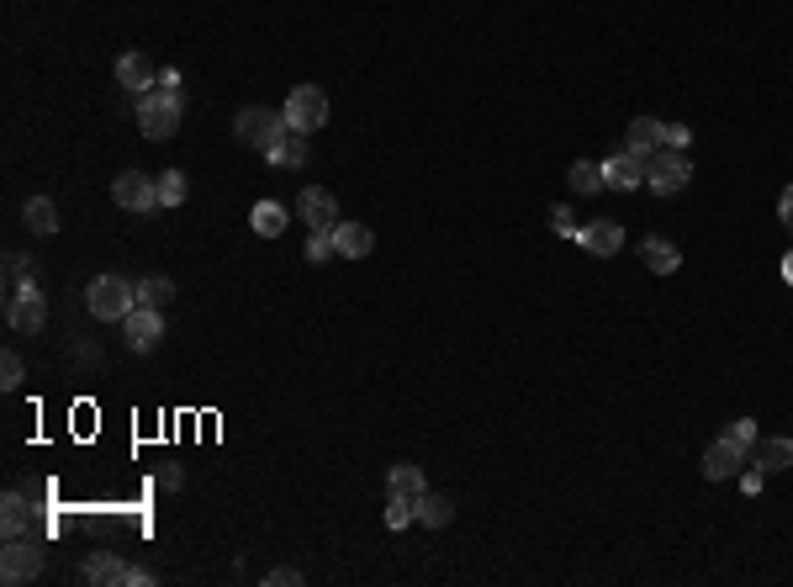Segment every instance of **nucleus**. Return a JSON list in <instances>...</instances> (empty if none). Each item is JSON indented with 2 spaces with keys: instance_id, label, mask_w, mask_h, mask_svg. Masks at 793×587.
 Segmentation results:
<instances>
[{
  "instance_id": "17",
  "label": "nucleus",
  "mask_w": 793,
  "mask_h": 587,
  "mask_svg": "<svg viewBox=\"0 0 793 587\" xmlns=\"http://www.w3.org/2000/svg\"><path fill=\"white\" fill-rule=\"evenodd\" d=\"M275 170H302L307 164V133H297V127H286L281 138L270 143V154H265Z\"/></svg>"
},
{
  "instance_id": "12",
  "label": "nucleus",
  "mask_w": 793,
  "mask_h": 587,
  "mask_svg": "<svg viewBox=\"0 0 793 587\" xmlns=\"http://www.w3.org/2000/svg\"><path fill=\"white\" fill-rule=\"evenodd\" d=\"M635 186H645V159L640 154H614V159H603V191H635Z\"/></svg>"
},
{
  "instance_id": "7",
  "label": "nucleus",
  "mask_w": 793,
  "mask_h": 587,
  "mask_svg": "<svg viewBox=\"0 0 793 587\" xmlns=\"http://www.w3.org/2000/svg\"><path fill=\"white\" fill-rule=\"evenodd\" d=\"M112 196H117L122 212H138V217L159 212V180H149L143 170H122L117 186H112Z\"/></svg>"
},
{
  "instance_id": "14",
  "label": "nucleus",
  "mask_w": 793,
  "mask_h": 587,
  "mask_svg": "<svg viewBox=\"0 0 793 587\" xmlns=\"http://www.w3.org/2000/svg\"><path fill=\"white\" fill-rule=\"evenodd\" d=\"M127 577H133V566L122 556H112V550H96L85 561V582H96V587H127Z\"/></svg>"
},
{
  "instance_id": "36",
  "label": "nucleus",
  "mask_w": 793,
  "mask_h": 587,
  "mask_svg": "<svg viewBox=\"0 0 793 587\" xmlns=\"http://www.w3.org/2000/svg\"><path fill=\"white\" fill-rule=\"evenodd\" d=\"M265 582H270V587H297V582H302V572H297V566H275V572H270Z\"/></svg>"
},
{
  "instance_id": "37",
  "label": "nucleus",
  "mask_w": 793,
  "mask_h": 587,
  "mask_svg": "<svg viewBox=\"0 0 793 587\" xmlns=\"http://www.w3.org/2000/svg\"><path fill=\"white\" fill-rule=\"evenodd\" d=\"M688 138H693V127H682V122H667V143H672V149H688Z\"/></svg>"
},
{
  "instance_id": "32",
  "label": "nucleus",
  "mask_w": 793,
  "mask_h": 587,
  "mask_svg": "<svg viewBox=\"0 0 793 587\" xmlns=\"http://www.w3.org/2000/svg\"><path fill=\"white\" fill-rule=\"evenodd\" d=\"M725 434H730V439H735V445H746V450H751V445H756V424H751V418H735V424H730V429H725Z\"/></svg>"
},
{
  "instance_id": "28",
  "label": "nucleus",
  "mask_w": 793,
  "mask_h": 587,
  "mask_svg": "<svg viewBox=\"0 0 793 587\" xmlns=\"http://www.w3.org/2000/svg\"><path fill=\"white\" fill-rule=\"evenodd\" d=\"M170 297H175L170 275H149V281H138V307H164Z\"/></svg>"
},
{
  "instance_id": "27",
  "label": "nucleus",
  "mask_w": 793,
  "mask_h": 587,
  "mask_svg": "<svg viewBox=\"0 0 793 587\" xmlns=\"http://www.w3.org/2000/svg\"><path fill=\"white\" fill-rule=\"evenodd\" d=\"M186 196H191L186 170H164V175H159V207H180Z\"/></svg>"
},
{
  "instance_id": "26",
  "label": "nucleus",
  "mask_w": 793,
  "mask_h": 587,
  "mask_svg": "<svg viewBox=\"0 0 793 587\" xmlns=\"http://www.w3.org/2000/svg\"><path fill=\"white\" fill-rule=\"evenodd\" d=\"M566 186H571V191H582V196L603 191V164H593V159H577V164L566 170Z\"/></svg>"
},
{
  "instance_id": "19",
  "label": "nucleus",
  "mask_w": 793,
  "mask_h": 587,
  "mask_svg": "<svg viewBox=\"0 0 793 587\" xmlns=\"http://www.w3.org/2000/svg\"><path fill=\"white\" fill-rule=\"evenodd\" d=\"M27 524H32V503L22 498V492H6V498H0V535H6V540H22Z\"/></svg>"
},
{
  "instance_id": "4",
  "label": "nucleus",
  "mask_w": 793,
  "mask_h": 587,
  "mask_svg": "<svg viewBox=\"0 0 793 587\" xmlns=\"http://www.w3.org/2000/svg\"><path fill=\"white\" fill-rule=\"evenodd\" d=\"M6 323L16 328V334H43V323H48V302H43V291H38V281H22L6 297Z\"/></svg>"
},
{
  "instance_id": "39",
  "label": "nucleus",
  "mask_w": 793,
  "mask_h": 587,
  "mask_svg": "<svg viewBox=\"0 0 793 587\" xmlns=\"http://www.w3.org/2000/svg\"><path fill=\"white\" fill-rule=\"evenodd\" d=\"M778 217H783V223H788V233H793V186L778 196Z\"/></svg>"
},
{
  "instance_id": "25",
  "label": "nucleus",
  "mask_w": 793,
  "mask_h": 587,
  "mask_svg": "<svg viewBox=\"0 0 793 587\" xmlns=\"http://www.w3.org/2000/svg\"><path fill=\"white\" fill-rule=\"evenodd\" d=\"M450 519H455V503H450V498H439V492H423V498H418V524L445 529Z\"/></svg>"
},
{
  "instance_id": "9",
  "label": "nucleus",
  "mask_w": 793,
  "mask_h": 587,
  "mask_svg": "<svg viewBox=\"0 0 793 587\" xmlns=\"http://www.w3.org/2000/svg\"><path fill=\"white\" fill-rule=\"evenodd\" d=\"M122 334H127V350H133V355L159 350V339H164V318H159V307H133V313L122 318Z\"/></svg>"
},
{
  "instance_id": "6",
  "label": "nucleus",
  "mask_w": 793,
  "mask_h": 587,
  "mask_svg": "<svg viewBox=\"0 0 793 587\" xmlns=\"http://www.w3.org/2000/svg\"><path fill=\"white\" fill-rule=\"evenodd\" d=\"M286 127H297V133H318V127H328V96L318 85H297L286 96Z\"/></svg>"
},
{
  "instance_id": "18",
  "label": "nucleus",
  "mask_w": 793,
  "mask_h": 587,
  "mask_svg": "<svg viewBox=\"0 0 793 587\" xmlns=\"http://www.w3.org/2000/svg\"><path fill=\"white\" fill-rule=\"evenodd\" d=\"M117 85H122V90H138V96H149V90L159 85V80H154V64L143 59V53H122V59H117Z\"/></svg>"
},
{
  "instance_id": "3",
  "label": "nucleus",
  "mask_w": 793,
  "mask_h": 587,
  "mask_svg": "<svg viewBox=\"0 0 793 587\" xmlns=\"http://www.w3.org/2000/svg\"><path fill=\"white\" fill-rule=\"evenodd\" d=\"M138 127L143 138H175L180 133V90H149V96H138Z\"/></svg>"
},
{
  "instance_id": "16",
  "label": "nucleus",
  "mask_w": 793,
  "mask_h": 587,
  "mask_svg": "<svg viewBox=\"0 0 793 587\" xmlns=\"http://www.w3.org/2000/svg\"><path fill=\"white\" fill-rule=\"evenodd\" d=\"M371 249H376V233L365 228V223H339L334 228V254H339V260H365Z\"/></svg>"
},
{
  "instance_id": "11",
  "label": "nucleus",
  "mask_w": 793,
  "mask_h": 587,
  "mask_svg": "<svg viewBox=\"0 0 793 587\" xmlns=\"http://www.w3.org/2000/svg\"><path fill=\"white\" fill-rule=\"evenodd\" d=\"M751 461V450L746 445H735L730 434H719L714 445L704 450V476L709 482H730V476H741V466Z\"/></svg>"
},
{
  "instance_id": "10",
  "label": "nucleus",
  "mask_w": 793,
  "mask_h": 587,
  "mask_svg": "<svg viewBox=\"0 0 793 587\" xmlns=\"http://www.w3.org/2000/svg\"><path fill=\"white\" fill-rule=\"evenodd\" d=\"M297 217H302L312 233H334V228H339V201H334V191L307 186V191L297 196Z\"/></svg>"
},
{
  "instance_id": "38",
  "label": "nucleus",
  "mask_w": 793,
  "mask_h": 587,
  "mask_svg": "<svg viewBox=\"0 0 793 587\" xmlns=\"http://www.w3.org/2000/svg\"><path fill=\"white\" fill-rule=\"evenodd\" d=\"M159 482L175 492V487H186V476H180V466H159Z\"/></svg>"
},
{
  "instance_id": "5",
  "label": "nucleus",
  "mask_w": 793,
  "mask_h": 587,
  "mask_svg": "<svg viewBox=\"0 0 793 587\" xmlns=\"http://www.w3.org/2000/svg\"><path fill=\"white\" fill-rule=\"evenodd\" d=\"M233 133H238V143H244V149L270 154V143L286 133V117H281V112H265V106H244V112H238V122H233Z\"/></svg>"
},
{
  "instance_id": "20",
  "label": "nucleus",
  "mask_w": 793,
  "mask_h": 587,
  "mask_svg": "<svg viewBox=\"0 0 793 587\" xmlns=\"http://www.w3.org/2000/svg\"><path fill=\"white\" fill-rule=\"evenodd\" d=\"M423 492H429V482H423V471H418L413 461L392 466V476H386V498H408V503H418Z\"/></svg>"
},
{
  "instance_id": "40",
  "label": "nucleus",
  "mask_w": 793,
  "mask_h": 587,
  "mask_svg": "<svg viewBox=\"0 0 793 587\" xmlns=\"http://www.w3.org/2000/svg\"><path fill=\"white\" fill-rule=\"evenodd\" d=\"M154 582V572H143V566H133V577H127V587H149Z\"/></svg>"
},
{
  "instance_id": "30",
  "label": "nucleus",
  "mask_w": 793,
  "mask_h": 587,
  "mask_svg": "<svg viewBox=\"0 0 793 587\" xmlns=\"http://www.w3.org/2000/svg\"><path fill=\"white\" fill-rule=\"evenodd\" d=\"M22 376H27V371H22V355L6 350V355H0V387H6V392L22 387Z\"/></svg>"
},
{
  "instance_id": "22",
  "label": "nucleus",
  "mask_w": 793,
  "mask_h": 587,
  "mask_svg": "<svg viewBox=\"0 0 793 587\" xmlns=\"http://www.w3.org/2000/svg\"><path fill=\"white\" fill-rule=\"evenodd\" d=\"M286 217H291V212L281 207V201H254L249 228L260 233V238H281V233H286Z\"/></svg>"
},
{
  "instance_id": "15",
  "label": "nucleus",
  "mask_w": 793,
  "mask_h": 587,
  "mask_svg": "<svg viewBox=\"0 0 793 587\" xmlns=\"http://www.w3.org/2000/svg\"><path fill=\"white\" fill-rule=\"evenodd\" d=\"M661 143H667V122H656V117H635L630 127H624V149L630 154H656Z\"/></svg>"
},
{
  "instance_id": "21",
  "label": "nucleus",
  "mask_w": 793,
  "mask_h": 587,
  "mask_svg": "<svg viewBox=\"0 0 793 587\" xmlns=\"http://www.w3.org/2000/svg\"><path fill=\"white\" fill-rule=\"evenodd\" d=\"M756 466H762V471H788L793 466V439L788 434L756 439Z\"/></svg>"
},
{
  "instance_id": "41",
  "label": "nucleus",
  "mask_w": 793,
  "mask_h": 587,
  "mask_svg": "<svg viewBox=\"0 0 793 587\" xmlns=\"http://www.w3.org/2000/svg\"><path fill=\"white\" fill-rule=\"evenodd\" d=\"M783 281H788V286H793V249H788V254H783Z\"/></svg>"
},
{
  "instance_id": "2",
  "label": "nucleus",
  "mask_w": 793,
  "mask_h": 587,
  "mask_svg": "<svg viewBox=\"0 0 793 587\" xmlns=\"http://www.w3.org/2000/svg\"><path fill=\"white\" fill-rule=\"evenodd\" d=\"M688 180H693V159L682 154V149L661 143L656 154H645V186H651L656 196H677Z\"/></svg>"
},
{
  "instance_id": "24",
  "label": "nucleus",
  "mask_w": 793,
  "mask_h": 587,
  "mask_svg": "<svg viewBox=\"0 0 793 587\" xmlns=\"http://www.w3.org/2000/svg\"><path fill=\"white\" fill-rule=\"evenodd\" d=\"M22 217H27V228H32V233H43V238L59 233V207H53L48 196H32L27 207H22Z\"/></svg>"
},
{
  "instance_id": "34",
  "label": "nucleus",
  "mask_w": 793,
  "mask_h": 587,
  "mask_svg": "<svg viewBox=\"0 0 793 587\" xmlns=\"http://www.w3.org/2000/svg\"><path fill=\"white\" fill-rule=\"evenodd\" d=\"M6 281H11V291L27 281V254H6Z\"/></svg>"
},
{
  "instance_id": "33",
  "label": "nucleus",
  "mask_w": 793,
  "mask_h": 587,
  "mask_svg": "<svg viewBox=\"0 0 793 587\" xmlns=\"http://www.w3.org/2000/svg\"><path fill=\"white\" fill-rule=\"evenodd\" d=\"M762 487H767V471L751 461V471H741V492H746V498H756V492H762Z\"/></svg>"
},
{
  "instance_id": "1",
  "label": "nucleus",
  "mask_w": 793,
  "mask_h": 587,
  "mask_svg": "<svg viewBox=\"0 0 793 587\" xmlns=\"http://www.w3.org/2000/svg\"><path fill=\"white\" fill-rule=\"evenodd\" d=\"M85 307H90V318H101V323H122V318L138 307V281H122V275H96V281H90V291H85Z\"/></svg>"
},
{
  "instance_id": "23",
  "label": "nucleus",
  "mask_w": 793,
  "mask_h": 587,
  "mask_svg": "<svg viewBox=\"0 0 793 587\" xmlns=\"http://www.w3.org/2000/svg\"><path fill=\"white\" fill-rule=\"evenodd\" d=\"M640 260H645V270H656V275H672V270L682 265V254L667 244V238H645V244H640Z\"/></svg>"
},
{
  "instance_id": "8",
  "label": "nucleus",
  "mask_w": 793,
  "mask_h": 587,
  "mask_svg": "<svg viewBox=\"0 0 793 587\" xmlns=\"http://www.w3.org/2000/svg\"><path fill=\"white\" fill-rule=\"evenodd\" d=\"M38 572H43V550L32 545L27 535L22 540H6V550H0V582L16 587V582H32Z\"/></svg>"
},
{
  "instance_id": "29",
  "label": "nucleus",
  "mask_w": 793,
  "mask_h": 587,
  "mask_svg": "<svg viewBox=\"0 0 793 587\" xmlns=\"http://www.w3.org/2000/svg\"><path fill=\"white\" fill-rule=\"evenodd\" d=\"M418 519V503H408V498H386V524L392 529H408Z\"/></svg>"
},
{
  "instance_id": "31",
  "label": "nucleus",
  "mask_w": 793,
  "mask_h": 587,
  "mask_svg": "<svg viewBox=\"0 0 793 587\" xmlns=\"http://www.w3.org/2000/svg\"><path fill=\"white\" fill-rule=\"evenodd\" d=\"M328 254H334V233H312V238H307V260L323 265Z\"/></svg>"
},
{
  "instance_id": "35",
  "label": "nucleus",
  "mask_w": 793,
  "mask_h": 587,
  "mask_svg": "<svg viewBox=\"0 0 793 587\" xmlns=\"http://www.w3.org/2000/svg\"><path fill=\"white\" fill-rule=\"evenodd\" d=\"M550 228H556L561 238H577V223H571V212H566V207H550Z\"/></svg>"
},
{
  "instance_id": "13",
  "label": "nucleus",
  "mask_w": 793,
  "mask_h": 587,
  "mask_svg": "<svg viewBox=\"0 0 793 587\" xmlns=\"http://www.w3.org/2000/svg\"><path fill=\"white\" fill-rule=\"evenodd\" d=\"M577 244H582V254H598V260H608V254L624 249V228L608 223V217H598V223L577 228Z\"/></svg>"
}]
</instances>
